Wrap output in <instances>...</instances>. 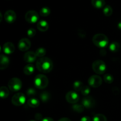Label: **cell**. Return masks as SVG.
Masks as SVG:
<instances>
[{
	"instance_id": "18",
	"label": "cell",
	"mask_w": 121,
	"mask_h": 121,
	"mask_svg": "<svg viewBox=\"0 0 121 121\" xmlns=\"http://www.w3.org/2000/svg\"><path fill=\"white\" fill-rule=\"evenodd\" d=\"M92 5L97 9L102 8L105 5V0H92Z\"/></svg>"
},
{
	"instance_id": "5",
	"label": "cell",
	"mask_w": 121,
	"mask_h": 121,
	"mask_svg": "<svg viewBox=\"0 0 121 121\" xmlns=\"http://www.w3.org/2000/svg\"><path fill=\"white\" fill-rule=\"evenodd\" d=\"M22 82L19 78H11L8 81V88L12 92H17L20 91L22 87Z\"/></svg>"
},
{
	"instance_id": "22",
	"label": "cell",
	"mask_w": 121,
	"mask_h": 121,
	"mask_svg": "<svg viewBox=\"0 0 121 121\" xmlns=\"http://www.w3.org/2000/svg\"><path fill=\"white\" fill-rule=\"evenodd\" d=\"M35 53L38 57H43L46 54V50L43 47H39L35 50Z\"/></svg>"
},
{
	"instance_id": "15",
	"label": "cell",
	"mask_w": 121,
	"mask_h": 121,
	"mask_svg": "<svg viewBox=\"0 0 121 121\" xmlns=\"http://www.w3.org/2000/svg\"><path fill=\"white\" fill-rule=\"evenodd\" d=\"M9 64V59L5 55H0V70H4L8 67Z\"/></svg>"
},
{
	"instance_id": "25",
	"label": "cell",
	"mask_w": 121,
	"mask_h": 121,
	"mask_svg": "<svg viewBox=\"0 0 121 121\" xmlns=\"http://www.w3.org/2000/svg\"><path fill=\"white\" fill-rule=\"evenodd\" d=\"M103 13H104V15L105 16L109 17L113 13V9H112V8L110 5H106L104 8Z\"/></svg>"
},
{
	"instance_id": "27",
	"label": "cell",
	"mask_w": 121,
	"mask_h": 121,
	"mask_svg": "<svg viewBox=\"0 0 121 121\" xmlns=\"http://www.w3.org/2000/svg\"><path fill=\"white\" fill-rule=\"evenodd\" d=\"M40 99L43 102H47L50 99V95L47 92H44L40 94Z\"/></svg>"
},
{
	"instance_id": "4",
	"label": "cell",
	"mask_w": 121,
	"mask_h": 121,
	"mask_svg": "<svg viewBox=\"0 0 121 121\" xmlns=\"http://www.w3.org/2000/svg\"><path fill=\"white\" fill-rule=\"evenodd\" d=\"M92 69L96 74H102L106 71V65L102 60H96L92 63Z\"/></svg>"
},
{
	"instance_id": "38",
	"label": "cell",
	"mask_w": 121,
	"mask_h": 121,
	"mask_svg": "<svg viewBox=\"0 0 121 121\" xmlns=\"http://www.w3.org/2000/svg\"><path fill=\"white\" fill-rule=\"evenodd\" d=\"M2 20V14H1V12H0V22H1Z\"/></svg>"
},
{
	"instance_id": "21",
	"label": "cell",
	"mask_w": 121,
	"mask_h": 121,
	"mask_svg": "<svg viewBox=\"0 0 121 121\" xmlns=\"http://www.w3.org/2000/svg\"><path fill=\"white\" fill-rule=\"evenodd\" d=\"M120 48H121L120 44H119V43L117 42V41H113V42H112V43L109 45L110 51L113 52V53L118 52V51L120 50Z\"/></svg>"
},
{
	"instance_id": "23",
	"label": "cell",
	"mask_w": 121,
	"mask_h": 121,
	"mask_svg": "<svg viewBox=\"0 0 121 121\" xmlns=\"http://www.w3.org/2000/svg\"><path fill=\"white\" fill-rule=\"evenodd\" d=\"M73 111L75 112H78V113H82L83 112L84 109H85V107L83 106L82 104H75L73 105L72 106Z\"/></svg>"
},
{
	"instance_id": "30",
	"label": "cell",
	"mask_w": 121,
	"mask_h": 121,
	"mask_svg": "<svg viewBox=\"0 0 121 121\" xmlns=\"http://www.w3.org/2000/svg\"><path fill=\"white\" fill-rule=\"evenodd\" d=\"M81 93L83 95L87 96L90 93H91V89L88 86H83V88L81 90Z\"/></svg>"
},
{
	"instance_id": "36",
	"label": "cell",
	"mask_w": 121,
	"mask_h": 121,
	"mask_svg": "<svg viewBox=\"0 0 121 121\" xmlns=\"http://www.w3.org/2000/svg\"><path fill=\"white\" fill-rule=\"evenodd\" d=\"M59 121H72L69 118H62L61 119H60Z\"/></svg>"
},
{
	"instance_id": "39",
	"label": "cell",
	"mask_w": 121,
	"mask_h": 121,
	"mask_svg": "<svg viewBox=\"0 0 121 121\" xmlns=\"http://www.w3.org/2000/svg\"><path fill=\"white\" fill-rule=\"evenodd\" d=\"M1 46H0V52H1Z\"/></svg>"
},
{
	"instance_id": "10",
	"label": "cell",
	"mask_w": 121,
	"mask_h": 121,
	"mask_svg": "<svg viewBox=\"0 0 121 121\" xmlns=\"http://www.w3.org/2000/svg\"><path fill=\"white\" fill-rule=\"evenodd\" d=\"M30 40L27 38H23L21 39L18 43V48L21 52H26L31 47Z\"/></svg>"
},
{
	"instance_id": "14",
	"label": "cell",
	"mask_w": 121,
	"mask_h": 121,
	"mask_svg": "<svg viewBox=\"0 0 121 121\" xmlns=\"http://www.w3.org/2000/svg\"><path fill=\"white\" fill-rule=\"evenodd\" d=\"M2 50L6 54H11L15 51V46L11 42H6L2 47Z\"/></svg>"
},
{
	"instance_id": "28",
	"label": "cell",
	"mask_w": 121,
	"mask_h": 121,
	"mask_svg": "<svg viewBox=\"0 0 121 121\" xmlns=\"http://www.w3.org/2000/svg\"><path fill=\"white\" fill-rule=\"evenodd\" d=\"M93 121H107V118L104 115L98 113L93 117Z\"/></svg>"
},
{
	"instance_id": "7",
	"label": "cell",
	"mask_w": 121,
	"mask_h": 121,
	"mask_svg": "<svg viewBox=\"0 0 121 121\" xmlns=\"http://www.w3.org/2000/svg\"><path fill=\"white\" fill-rule=\"evenodd\" d=\"M25 19L30 24L36 23L39 19V15L36 11L30 10L27 12L25 15Z\"/></svg>"
},
{
	"instance_id": "6",
	"label": "cell",
	"mask_w": 121,
	"mask_h": 121,
	"mask_svg": "<svg viewBox=\"0 0 121 121\" xmlns=\"http://www.w3.org/2000/svg\"><path fill=\"white\" fill-rule=\"evenodd\" d=\"M26 101V98L24 94L22 93H17L14 95L11 99V102L14 105L20 106L24 105Z\"/></svg>"
},
{
	"instance_id": "13",
	"label": "cell",
	"mask_w": 121,
	"mask_h": 121,
	"mask_svg": "<svg viewBox=\"0 0 121 121\" xmlns=\"http://www.w3.org/2000/svg\"><path fill=\"white\" fill-rule=\"evenodd\" d=\"M37 57L35 52L30 51V52H27L25 53L23 59L25 62L28 63H31L36 60Z\"/></svg>"
},
{
	"instance_id": "16",
	"label": "cell",
	"mask_w": 121,
	"mask_h": 121,
	"mask_svg": "<svg viewBox=\"0 0 121 121\" xmlns=\"http://www.w3.org/2000/svg\"><path fill=\"white\" fill-rule=\"evenodd\" d=\"M37 27L38 30L41 32H46V31L48 30V22L45 20H41L39 22H37Z\"/></svg>"
},
{
	"instance_id": "32",
	"label": "cell",
	"mask_w": 121,
	"mask_h": 121,
	"mask_svg": "<svg viewBox=\"0 0 121 121\" xmlns=\"http://www.w3.org/2000/svg\"><path fill=\"white\" fill-rule=\"evenodd\" d=\"M26 93H27V96L30 97L34 96L36 95V91L34 88H29L28 89H27Z\"/></svg>"
},
{
	"instance_id": "19",
	"label": "cell",
	"mask_w": 121,
	"mask_h": 121,
	"mask_svg": "<svg viewBox=\"0 0 121 121\" xmlns=\"http://www.w3.org/2000/svg\"><path fill=\"white\" fill-rule=\"evenodd\" d=\"M27 104H28V105L30 107L33 108H37L38 106H39V105H40V101L37 99H36V98H30L27 101Z\"/></svg>"
},
{
	"instance_id": "31",
	"label": "cell",
	"mask_w": 121,
	"mask_h": 121,
	"mask_svg": "<svg viewBox=\"0 0 121 121\" xmlns=\"http://www.w3.org/2000/svg\"><path fill=\"white\" fill-rule=\"evenodd\" d=\"M27 36H28V37L33 38L34 37L35 35V34H36V31H35V29H34V28H29V29L27 30Z\"/></svg>"
},
{
	"instance_id": "26",
	"label": "cell",
	"mask_w": 121,
	"mask_h": 121,
	"mask_svg": "<svg viewBox=\"0 0 121 121\" xmlns=\"http://www.w3.org/2000/svg\"><path fill=\"white\" fill-rule=\"evenodd\" d=\"M51 13L50 9L48 7H43L41 9H40V15L42 17H47L50 15Z\"/></svg>"
},
{
	"instance_id": "35",
	"label": "cell",
	"mask_w": 121,
	"mask_h": 121,
	"mask_svg": "<svg viewBox=\"0 0 121 121\" xmlns=\"http://www.w3.org/2000/svg\"><path fill=\"white\" fill-rule=\"evenodd\" d=\"M41 121H54L53 120V119H52V118H50V117H46V118H43V119L41 120Z\"/></svg>"
},
{
	"instance_id": "11",
	"label": "cell",
	"mask_w": 121,
	"mask_h": 121,
	"mask_svg": "<svg viewBox=\"0 0 121 121\" xmlns=\"http://www.w3.org/2000/svg\"><path fill=\"white\" fill-rule=\"evenodd\" d=\"M17 18V15L15 11L11 9L7 11L4 14V19L8 24H12L15 22Z\"/></svg>"
},
{
	"instance_id": "34",
	"label": "cell",
	"mask_w": 121,
	"mask_h": 121,
	"mask_svg": "<svg viewBox=\"0 0 121 121\" xmlns=\"http://www.w3.org/2000/svg\"><path fill=\"white\" fill-rule=\"evenodd\" d=\"M35 119H37V120H42V115H41L40 113H37L35 115Z\"/></svg>"
},
{
	"instance_id": "29",
	"label": "cell",
	"mask_w": 121,
	"mask_h": 121,
	"mask_svg": "<svg viewBox=\"0 0 121 121\" xmlns=\"http://www.w3.org/2000/svg\"><path fill=\"white\" fill-rule=\"evenodd\" d=\"M113 77L111 74H105L104 76V80L108 84L112 83L113 82Z\"/></svg>"
},
{
	"instance_id": "2",
	"label": "cell",
	"mask_w": 121,
	"mask_h": 121,
	"mask_svg": "<svg viewBox=\"0 0 121 121\" xmlns=\"http://www.w3.org/2000/svg\"><path fill=\"white\" fill-rule=\"evenodd\" d=\"M93 43L99 48H105L108 46L109 39L106 35L101 33L96 34L92 39Z\"/></svg>"
},
{
	"instance_id": "8",
	"label": "cell",
	"mask_w": 121,
	"mask_h": 121,
	"mask_svg": "<svg viewBox=\"0 0 121 121\" xmlns=\"http://www.w3.org/2000/svg\"><path fill=\"white\" fill-rule=\"evenodd\" d=\"M102 79L99 75H92L89 78L88 84L90 86L94 88H97L101 86Z\"/></svg>"
},
{
	"instance_id": "20",
	"label": "cell",
	"mask_w": 121,
	"mask_h": 121,
	"mask_svg": "<svg viewBox=\"0 0 121 121\" xmlns=\"http://www.w3.org/2000/svg\"><path fill=\"white\" fill-rule=\"evenodd\" d=\"M9 94V89L5 86L0 87V98L6 99L8 97Z\"/></svg>"
},
{
	"instance_id": "3",
	"label": "cell",
	"mask_w": 121,
	"mask_h": 121,
	"mask_svg": "<svg viewBox=\"0 0 121 121\" xmlns=\"http://www.w3.org/2000/svg\"><path fill=\"white\" fill-rule=\"evenodd\" d=\"M34 84L35 87L39 89H45L48 85V79L44 74H38L34 78Z\"/></svg>"
},
{
	"instance_id": "12",
	"label": "cell",
	"mask_w": 121,
	"mask_h": 121,
	"mask_svg": "<svg viewBox=\"0 0 121 121\" xmlns=\"http://www.w3.org/2000/svg\"><path fill=\"white\" fill-rule=\"evenodd\" d=\"M82 104L86 109H92L95 105L96 102L95 99L91 96H86L83 99Z\"/></svg>"
},
{
	"instance_id": "33",
	"label": "cell",
	"mask_w": 121,
	"mask_h": 121,
	"mask_svg": "<svg viewBox=\"0 0 121 121\" xmlns=\"http://www.w3.org/2000/svg\"><path fill=\"white\" fill-rule=\"evenodd\" d=\"M80 121H91V120L90 117H87V116H85V117H82V118L80 119Z\"/></svg>"
},
{
	"instance_id": "17",
	"label": "cell",
	"mask_w": 121,
	"mask_h": 121,
	"mask_svg": "<svg viewBox=\"0 0 121 121\" xmlns=\"http://www.w3.org/2000/svg\"><path fill=\"white\" fill-rule=\"evenodd\" d=\"M34 70H35V68H34V66L31 64H28L27 65L24 66L23 69V72L27 76H30L34 73Z\"/></svg>"
},
{
	"instance_id": "40",
	"label": "cell",
	"mask_w": 121,
	"mask_h": 121,
	"mask_svg": "<svg viewBox=\"0 0 121 121\" xmlns=\"http://www.w3.org/2000/svg\"><path fill=\"white\" fill-rule=\"evenodd\" d=\"M34 121V120H31V121Z\"/></svg>"
},
{
	"instance_id": "24",
	"label": "cell",
	"mask_w": 121,
	"mask_h": 121,
	"mask_svg": "<svg viewBox=\"0 0 121 121\" xmlns=\"http://www.w3.org/2000/svg\"><path fill=\"white\" fill-rule=\"evenodd\" d=\"M83 87V83L81 81L76 80L73 83V89L76 92H80V91H81Z\"/></svg>"
},
{
	"instance_id": "1",
	"label": "cell",
	"mask_w": 121,
	"mask_h": 121,
	"mask_svg": "<svg viewBox=\"0 0 121 121\" xmlns=\"http://www.w3.org/2000/svg\"><path fill=\"white\" fill-rule=\"evenodd\" d=\"M36 67L39 72L44 73H50L53 68V61L48 57H43L37 60Z\"/></svg>"
},
{
	"instance_id": "9",
	"label": "cell",
	"mask_w": 121,
	"mask_h": 121,
	"mask_svg": "<svg viewBox=\"0 0 121 121\" xmlns=\"http://www.w3.org/2000/svg\"><path fill=\"white\" fill-rule=\"evenodd\" d=\"M65 98H66V100H67V102L71 104H73V105L77 104L80 99L79 95L75 91H70V92H67Z\"/></svg>"
},
{
	"instance_id": "37",
	"label": "cell",
	"mask_w": 121,
	"mask_h": 121,
	"mask_svg": "<svg viewBox=\"0 0 121 121\" xmlns=\"http://www.w3.org/2000/svg\"><path fill=\"white\" fill-rule=\"evenodd\" d=\"M118 27L119 30H121V21L118 24Z\"/></svg>"
}]
</instances>
